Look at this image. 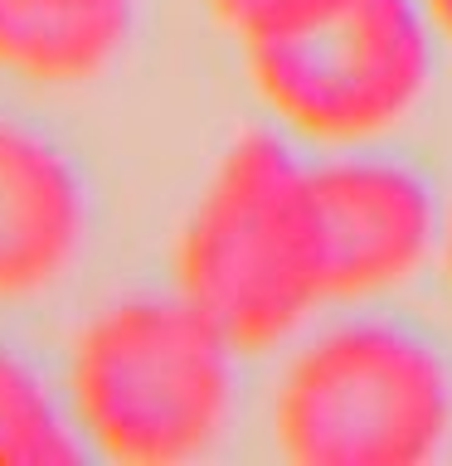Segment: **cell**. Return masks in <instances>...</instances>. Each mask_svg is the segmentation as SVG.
<instances>
[{"label": "cell", "instance_id": "2", "mask_svg": "<svg viewBox=\"0 0 452 466\" xmlns=\"http://www.w3.org/2000/svg\"><path fill=\"white\" fill-rule=\"evenodd\" d=\"M233 355L229 335L180 291L117 301L73 345V422L127 466L190 461L229 428Z\"/></svg>", "mask_w": 452, "mask_h": 466}, {"label": "cell", "instance_id": "11", "mask_svg": "<svg viewBox=\"0 0 452 466\" xmlns=\"http://www.w3.org/2000/svg\"><path fill=\"white\" fill-rule=\"evenodd\" d=\"M443 262H447V277H452V214H447V224H443Z\"/></svg>", "mask_w": 452, "mask_h": 466}, {"label": "cell", "instance_id": "8", "mask_svg": "<svg viewBox=\"0 0 452 466\" xmlns=\"http://www.w3.org/2000/svg\"><path fill=\"white\" fill-rule=\"evenodd\" d=\"M78 422L64 418V408L49 384L0 350V466H68L78 461Z\"/></svg>", "mask_w": 452, "mask_h": 466}, {"label": "cell", "instance_id": "9", "mask_svg": "<svg viewBox=\"0 0 452 466\" xmlns=\"http://www.w3.org/2000/svg\"><path fill=\"white\" fill-rule=\"evenodd\" d=\"M306 5H316V0H210V10L219 15L224 25H233L239 35H258V29H272L292 20V15H302Z\"/></svg>", "mask_w": 452, "mask_h": 466}, {"label": "cell", "instance_id": "5", "mask_svg": "<svg viewBox=\"0 0 452 466\" xmlns=\"http://www.w3.org/2000/svg\"><path fill=\"white\" fill-rule=\"evenodd\" d=\"M331 297H370L408 282L443 238L433 189L394 160L312 166Z\"/></svg>", "mask_w": 452, "mask_h": 466}, {"label": "cell", "instance_id": "1", "mask_svg": "<svg viewBox=\"0 0 452 466\" xmlns=\"http://www.w3.org/2000/svg\"><path fill=\"white\" fill-rule=\"evenodd\" d=\"M175 291L229 335L233 350H268L312 316L326 287V238L312 166L287 141L253 131L233 141L185 218Z\"/></svg>", "mask_w": 452, "mask_h": 466}, {"label": "cell", "instance_id": "7", "mask_svg": "<svg viewBox=\"0 0 452 466\" xmlns=\"http://www.w3.org/2000/svg\"><path fill=\"white\" fill-rule=\"evenodd\" d=\"M131 29V0H0V68L29 83H78L108 68Z\"/></svg>", "mask_w": 452, "mask_h": 466}, {"label": "cell", "instance_id": "6", "mask_svg": "<svg viewBox=\"0 0 452 466\" xmlns=\"http://www.w3.org/2000/svg\"><path fill=\"white\" fill-rule=\"evenodd\" d=\"M83 243V189L35 131L0 122V301L35 297Z\"/></svg>", "mask_w": 452, "mask_h": 466}, {"label": "cell", "instance_id": "10", "mask_svg": "<svg viewBox=\"0 0 452 466\" xmlns=\"http://www.w3.org/2000/svg\"><path fill=\"white\" fill-rule=\"evenodd\" d=\"M423 10H428V20L443 29V35H452V0H418Z\"/></svg>", "mask_w": 452, "mask_h": 466}, {"label": "cell", "instance_id": "4", "mask_svg": "<svg viewBox=\"0 0 452 466\" xmlns=\"http://www.w3.org/2000/svg\"><path fill=\"white\" fill-rule=\"evenodd\" d=\"M243 44L268 107L321 141H365L404 122L433 68L418 0H316Z\"/></svg>", "mask_w": 452, "mask_h": 466}, {"label": "cell", "instance_id": "3", "mask_svg": "<svg viewBox=\"0 0 452 466\" xmlns=\"http://www.w3.org/2000/svg\"><path fill=\"white\" fill-rule=\"evenodd\" d=\"M452 432V374L418 335L350 320L287 364L277 442L302 466H423Z\"/></svg>", "mask_w": 452, "mask_h": 466}]
</instances>
